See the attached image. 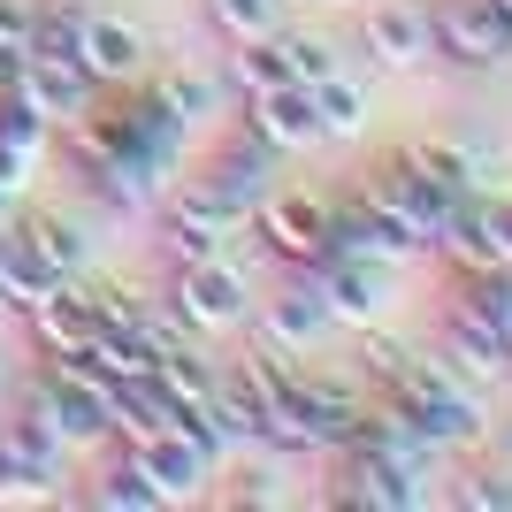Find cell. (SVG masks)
<instances>
[{"mask_svg": "<svg viewBox=\"0 0 512 512\" xmlns=\"http://www.w3.org/2000/svg\"><path fill=\"white\" fill-rule=\"evenodd\" d=\"M245 314H253V283L237 276L222 253L192 260V268H176V276H169V321H176V329L214 337V329H237Z\"/></svg>", "mask_w": 512, "mask_h": 512, "instance_id": "1", "label": "cell"}, {"mask_svg": "<svg viewBox=\"0 0 512 512\" xmlns=\"http://www.w3.org/2000/svg\"><path fill=\"white\" fill-rule=\"evenodd\" d=\"M383 398L398 406V421L436 451L482 444V406H474V383H459V375H451V383H390Z\"/></svg>", "mask_w": 512, "mask_h": 512, "instance_id": "2", "label": "cell"}, {"mask_svg": "<svg viewBox=\"0 0 512 512\" xmlns=\"http://www.w3.org/2000/svg\"><path fill=\"white\" fill-rule=\"evenodd\" d=\"M428 54L451 69H497L512 62V23L490 0H436L428 8Z\"/></svg>", "mask_w": 512, "mask_h": 512, "instance_id": "3", "label": "cell"}, {"mask_svg": "<svg viewBox=\"0 0 512 512\" xmlns=\"http://www.w3.org/2000/svg\"><path fill=\"white\" fill-rule=\"evenodd\" d=\"M352 199H367L375 214H390V222H398V230H413L421 245H428L436 230H444V214L459 207V199H444V192H436V184H428L421 169H413L406 153H390L383 169H367V176H360V192H352Z\"/></svg>", "mask_w": 512, "mask_h": 512, "instance_id": "4", "label": "cell"}, {"mask_svg": "<svg viewBox=\"0 0 512 512\" xmlns=\"http://www.w3.org/2000/svg\"><path fill=\"white\" fill-rule=\"evenodd\" d=\"M253 230H260V245L276 260H291V268H321V260H329V207L306 199V192H260Z\"/></svg>", "mask_w": 512, "mask_h": 512, "instance_id": "5", "label": "cell"}, {"mask_svg": "<svg viewBox=\"0 0 512 512\" xmlns=\"http://www.w3.org/2000/svg\"><path fill=\"white\" fill-rule=\"evenodd\" d=\"M245 138H260L268 153H299V146H321L314 85H268V92H245Z\"/></svg>", "mask_w": 512, "mask_h": 512, "instance_id": "6", "label": "cell"}, {"mask_svg": "<svg viewBox=\"0 0 512 512\" xmlns=\"http://www.w3.org/2000/svg\"><path fill=\"white\" fill-rule=\"evenodd\" d=\"M77 69H85L92 85H130V77L146 69V31L123 23V16L85 8V16H77Z\"/></svg>", "mask_w": 512, "mask_h": 512, "instance_id": "7", "label": "cell"}, {"mask_svg": "<svg viewBox=\"0 0 512 512\" xmlns=\"http://www.w3.org/2000/svg\"><path fill=\"white\" fill-rule=\"evenodd\" d=\"M314 291H321V306H329V321L337 329H367V321L383 314V260H360V253H329L314 268Z\"/></svg>", "mask_w": 512, "mask_h": 512, "instance_id": "8", "label": "cell"}, {"mask_svg": "<svg viewBox=\"0 0 512 512\" xmlns=\"http://www.w3.org/2000/svg\"><path fill=\"white\" fill-rule=\"evenodd\" d=\"M352 451V467H344V505H367V512H413L428 505V474H413L406 459H390V451Z\"/></svg>", "mask_w": 512, "mask_h": 512, "instance_id": "9", "label": "cell"}, {"mask_svg": "<svg viewBox=\"0 0 512 512\" xmlns=\"http://www.w3.org/2000/svg\"><path fill=\"white\" fill-rule=\"evenodd\" d=\"M329 253H360V260H383V268H398V260L421 253V237L398 230L390 214H375L367 199H344V207H329Z\"/></svg>", "mask_w": 512, "mask_h": 512, "instance_id": "10", "label": "cell"}, {"mask_svg": "<svg viewBox=\"0 0 512 512\" xmlns=\"http://www.w3.org/2000/svg\"><path fill=\"white\" fill-rule=\"evenodd\" d=\"M360 39L383 69H421L428 62V8L421 0H367Z\"/></svg>", "mask_w": 512, "mask_h": 512, "instance_id": "11", "label": "cell"}, {"mask_svg": "<svg viewBox=\"0 0 512 512\" xmlns=\"http://www.w3.org/2000/svg\"><path fill=\"white\" fill-rule=\"evenodd\" d=\"M16 92H23L31 107H39L46 123H77V115L92 107V92H100V85H92V77H85L77 62H46V54H23Z\"/></svg>", "mask_w": 512, "mask_h": 512, "instance_id": "12", "label": "cell"}, {"mask_svg": "<svg viewBox=\"0 0 512 512\" xmlns=\"http://www.w3.org/2000/svg\"><path fill=\"white\" fill-rule=\"evenodd\" d=\"M451 360V375H467V383H497L505 375V329H490V321H474L467 306H444V344H436Z\"/></svg>", "mask_w": 512, "mask_h": 512, "instance_id": "13", "label": "cell"}, {"mask_svg": "<svg viewBox=\"0 0 512 512\" xmlns=\"http://www.w3.org/2000/svg\"><path fill=\"white\" fill-rule=\"evenodd\" d=\"M23 321H31V337H39L46 352H85L92 329H100V321H92V299L77 291V276L54 283V291H39V299L23 306Z\"/></svg>", "mask_w": 512, "mask_h": 512, "instance_id": "14", "label": "cell"}, {"mask_svg": "<svg viewBox=\"0 0 512 512\" xmlns=\"http://www.w3.org/2000/svg\"><path fill=\"white\" fill-rule=\"evenodd\" d=\"M130 459L146 467V482L161 490V505H176V497H192L199 482H207V451H199L192 436H176V428H153Z\"/></svg>", "mask_w": 512, "mask_h": 512, "instance_id": "15", "label": "cell"}, {"mask_svg": "<svg viewBox=\"0 0 512 512\" xmlns=\"http://www.w3.org/2000/svg\"><path fill=\"white\" fill-rule=\"evenodd\" d=\"M329 329H337V321H329V306H321L314 283H299V291H283V299L260 306V344H276V352H291V360H299L314 337H329Z\"/></svg>", "mask_w": 512, "mask_h": 512, "instance_id": "16", "label": "cell"}, {"mask_svg": "<svg viewBox=\"0 0 512 512\" xmlns=\"http://www.w3.org/2000/svg\"><path fill=\"white\" fill-rule=\"evenodd\" d=\"M0 436H8V451H16L23 467L39 474V490H46V497L62 490V459H69V444L54 436V421H46L39 406H23L16 421H0Z\"/></svg>", "mask_w": 512, "mask_h": 512, "instance_id": "17", "label": "cell"}, {"mask_svg": "<svg viewBox=\"0 0 512 512\" xmlns=\"http://www.w3.org/2000/svg\"><path fill=\"white\" fill-rule=\"evenodd\" d=\"M16 237L31 245V260H39L46 276H85V230L77 222H62V214H23L16 222Z\"/></svg>", "mask_w": 512, "mask_h": 512, "instance_id": "18", "label": "cell"}, {"mask_svg": "<svg viewBox=\"0 0 512 512\" xmlns=\"http://www.w3.org/2000/svg\"><path fill=\"white\" fill-rule=\"evenodd\" d=\"M406 161H413V169H421L444 199H474V176H482V169H474V153L459 146V138H421V146H406Z\"/></svg>", "mask_w": 512, "mask_h": 512, "instance_id": "19", "label": "cell"}, {"mask_svg": "<svg viewBox=\"0 0 512 512\" xmlns=\"http://www.w3.org/2000/svg\"><path fill=\"white\" fill-rule=\"evenodd\" d=\"M230 85H237V92L299 85V77H291V54H283V31H268V39H237V46H230Z\"/></svg>", "mask_w": 512, "mask_h": 512, "instance_id": "20", "label": "cell"}, {"mask_svg": "<svg viewBox=\"0 0 512 512\" xmlns=\"http://www.w3.org/2000/svg\"><path fill=\"white\" fill-rule=\"evenodd\" d=\"M199 16H207V31L222 46H237V39H268L283 23V0H199Z\"/></svg>", "mask_w": 512, "mask_h": 512, "instance_id": "21", "label": "cell"}, {"mask_svg": "<svg viewBox=\"0 0 512 512\" xmlns=\"http://www.w3.org/2000/svg\"><path fill=\"white\" fill-rule=\"evenodd\" d=\"M169 222H199V230H222V237H230L237 222H245V207H237V199L222 192L214 176H192V184L169 199Z\"/></svg>", "mask_w": 512, "mask_h": 512, "instance_id": "22", "label": "cell"}, {"mask_svg": "<svg viewBox=\"0 0 512 512\" xmlns=\"http://www.w3.org/2000/svg\"><path fill=\"white\" fill-rule=\"evenodd\" d=\"M85 505H100V512H153V505H161V490H153L146 467L123 451V459H115V467H107L100 482L85 490Z\"/></svg>", "mask_w": 512, "mask_h": 512, "instance_id": "23", "label": "cell"}, {"mask_svg": "<svg viewBox=\"0 0 512 512\" xmlns=\"http://www.w3.org/2000/svg\"><path fill=\"white\" fill-rule=\"evenodd\" d=\"M314 115H321V138H360L367 130V92L344 85V77H321L314 85Z\"/></svg>", "mask_w": 512, "mask_h": 512, "instance_id": "24", "label": "cell"}, {"mask_svg": "<svg viewBox=\"0 0 512 512\" xmlns=\"http://www.w3.org/2000/svg\"><path fill=\"white\" fill-rule=\"evenodd\" d=\"M474 321H490V329H505L512 321V268H467V283H459V299Z\"/></svg>", "mask_w": 512, "mask_h": 512, "instance_id": "25", "label": "cell"}, {"mask_svg": "<svg viewBox=\"0 0 512 512\" xmlns=\"http://www.w3.org/2000/svg\"><path fill=\"white\" fill-rule=\"evenodd\" d=\"M214 184H222V192H230L237 199V207H245V214H253V199H260V176H268V146H260V138H253V146H237V153H222V161H214Z\"/></svg>", "mask_w": 512, "mask_h": 512, "instance_id": "26", "label": "cell"}, {"mask_svg": "<svg viewBox=\"0 0 512 512\" xmlns=\"http://www.w3.org/2000/svg\"><path fill=\"white\" fill-rule=\"evenodd\" d=\"M406 360H413L406 337H390V329H375V321L360 329V367H367V383H375V390L398 383V375H406Z\"/></svg>", "mask_w": 512, "mask_h": 512, "instance_id": "27", "label": "cell"}, {"mask_svg": "<svg viewBox=\"0 0 512 512\" xmlns=\"http://www.w3.org/2000/svg\"><path fill=\"white\" fill-rule=\"evenodd\" d=\"M230 245L222 230H199V222H161V253L176 260V268H192V260H214Z\"/></svg>", "mask_w": 512, "mask_h": 512, "instance_id": "28", "label": "cell"}, {"mask_svg": "<svg viewBox=\"0 0 512 512\" xmlns=\"http://www.w3.org/2000/svg\"><path fill=\"white\" fill-rule=\"evenodd\" d=\"M283 54H291V77H299V85H321V77H337V46L329 39H283Z\"/></svg>", "mask_w": 512, "mask_h": 512, "instance_id": "29", "label": "cell"}, {"mask_svg": "<svg viewBox=\"0 0 512 512\" xmlns=\"http://www.w3.org/2000/svg\"><path fill=\"white\" fill-rule=\"evenodd\" d=\"M451 505H467V512H505V505H512V474H467V482L451 490Z\"/></svg>", "mask_w": 512, "mask_h": 512, "instance_id": "30", "label": "cell"}, {"mask_svg": "<svg viewBox=\"0 0 512 512\" xmlns=\"http://www.w3.org/2000/svg\"><path fill=\"white\" fill-rule=\"evenodd\" d=\"M153 100H161L176 123H184V115H207V107H214V85H207V77H169V85L153 92Z\"/></svg>", "mask_w": 512, "mask_h": 512, "instance_id": "31", "label": "cell"}, {"mask_svg": "<svg viewBox=\"0 0 512 512\" xmlns=\"http://www.w3.org/2000/svg\"><path fill=\"white\" fill-rule=\"evenodd\" d=\"M23 497H46V490H39V474L8 451V436H0V505H23Z\"/></svg>", "mask_w": 512, "mask_h": 512, "instance_id": "32", "label": "cell"}, {"mask_svg": "<svg viewBox=\"0 0 512 512\" xmlns=\"http://www.w3.org/2000/svg\"><path fill=\"white\" fill-rule=\"evenodd\" d=\"M482 222H490L497 253H505V268H512V199H490V207H482Z\"/></svg>", "mask_w": 512, "mask_h": 512, "instance_id": "33", "label": "cell"}, {"mask_svg": "<svg viewBox=\"0 0 512 512\" xmlns=\"http://www.w3.org/2000/svg\"><path fill=\"white\" fill-rule=\"evenodd\" d=\"M230 505H276V490H268V474H237Z\"/></svg>", "mask_w": 512, "mask_h": 512, "instance_id": "34", "label": "cell"}, {"mask_svg": "<svg viewBox=\"0 0 512 512\" xmlns=\"http://www.w3.org/2000/svg\"><path fill=\"white\" fill-rule=\"evenodd\" d=\"M490 8H497V16H505V23H512V0H490Z\"/></svg>", "mask_w": 512, "mask_h": 512, "instance_id": "35", "label": "cell"}]
</instances>
